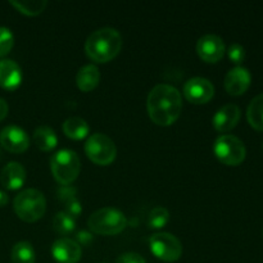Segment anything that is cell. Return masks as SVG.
Wrapping results in <instances>:
<instances>
[{
  "instance_id": "obj_1",
  "label": "cell",
  "mask_w": 263,
  "mask_h": 263,
  "mask_svg": "<svg viewBox=\"0 0 263 263\" xmlns=\"http://www.w3.org/2000/svg\"><path fill=\"white\" fill-rule=\"evenodd\" d=\"M146 108H148L149 117L156 125H172L176 122L181 113V92L172 85H157L149 92Z\"/></svg>"
},
{
  "instance_id": "obj_2",
  "label": "cell",
  "mask_w": 263,
  "mask_h": 263,
  "mask_svg": "<svg viewBox=\"0 0 263 263\" xmlns=\"http://www.w3.org/2000/svg\"><path fill=\"white\" fill-rule=\"evenodd\" d=\"M122 48V37L116 28L103 27L94 31L85 43L86 54L94 62L105 63L118 55Z\"/></svg>"
},
{
  "instance_id": "obj_3",
  "label": "cell",
  "mask_w": 263,
  "mask_h": 263,
  "mask_svg": "<svg viewBox=\"0 0 263 263\" xmlns=\"http://www.w3.org/2000/svg\"><path fill=\"white\" fill-rule=\"evenodd\" d=\"M13 208L18 217L25 222L40 220L46 211V200L37 189H26L18 193L13 202Z\"/></svg>"
},
{
  "instance_id": "obj_4",
  "label": "cell",
  "mask_w": 263,
  "mask_h": 263,
  "mask_svg": "<svg viewBox=\"0 0 263 263\" xmlns=\"http://www.w3.org/2000/svg\"><path fill=\"white\" fill-rule=\"evenodd\" d=\"M90 230L100 235H117L127 226V218L121 211L112 207L100 208L87 220Z\"/></svg>"
},
{
  "instance_id": "obj_5",
  "label": "cell",
  "mask_w": 263,
  "mask_h": 263,
  "mask_svg": "<svg viewBox=\"0 0 263 263\" xmlns=\"http://www.w3.org/2000/svg\"><path fill=\"white\" fill-rule=\"evenodd\" d=\"M50 170L59 184L71 185L80 175L81 161L76 152L71 149H61L51 156Z\"/></svg>"
},
{
  "instance_id": "obj_6",
  "label": "cell",
  "mask_w": 263,
  "mask_h": 263,
  "mask_svg": "<svg viewBox=\"0 0 263 263\" xmlns=\"http://www.w3.org/2000/svg\"><path fill=\"white\" fill-rule=\"evenodd\" d=\"M85 152L90 161L99 166H108L115 161L117 156L116 144L105 134H92L85 144Z\"/></svg>"
},
{
  "instance_id": "obj_7",
  "label": "cell",
  "mask_w": 263,
  "mask_h": 263,
  "mask_svg": "<svg viewBox=\"0 0 263 263\" xmlns=\"http://www.w3.org/2000/svg\"><path fill=\"white\" fill-rule=\"evenodd\" d=\"M216 157L228 166H238L246 159L247 149L243 141L234 135L223 134L218 136L213 145Z\"/></svg>"
},
{
  "instance_id": "obj_8",
  "label": "cell",
  "mask_w": 263,
  "mask_h": 263,
  "mask_svg": "<svg viewBox=\"0 0 263 263\" xmlns=\"http://www.w3.org/2000/svg\"><path fill=\"white\" fill-rule=\"evenodd\" d=\"M151 251L158 259L164 262H175L181 257L182 244L170 233H157L149 239Z\"/></svg>"
},
{
  "instance_id": "obj_9",
  "label": "cell",
  "mask_w": 263,
  "mask_h": 263,
  "mask_svg": "<svg viewBox=\"0 0 263 263\" xmlns=\"http://www.w3.org/2000/svg\"><path fill=\"white\" fill-rule=\"evenodd\" d=\"M184 95L190 103L204 104L215 95V86L204 77H193L184 85Z\"/></svg>"
},
{
  "instance_id": "obj_10",
  "label": "cell",
  "mask_w": 263,
  "mask_h": 263,
  "mask_svg": "<svg viewBox=\"0 0 263 263\" xmlns=\"http://www.w3.org/2000/svg\"><path fill=\"white\" fill-rule=\"evenodd\" d=\"M0 146L10 153H23L30 146V139L20 126L8 125L0 133Z\"/></svg>"
},
{
  "instance_id": "obj_11",
  "label": "cell",
  "mask_w": 263,
  "mask_h": 263,
  "mask_svg": "<svg viewBox=\"0 0 263 263\" xmlns=\"http://www.w3.org/2000/svg\"><path fill=\"white\" fill-rule=\"evenodd\" d=\"M198 55L208 63H216L225 54V43L222 39L213 33L202 36L197 43Z\"/></svg>"
},
{
  "instance_id": "obj_12",
  "label": "cell",
  "mask_w": 263,
  "mask_h": 263,
  "mask_svg": "<svg viewBox=\"0 0 263 263\" xmlns=\"http://www.w3.org/2000/svg\"><path fill=\"white\" fill-rule=\"evenodd\" d=\"M51 254L59 263H77L81 259V246L69 238H59L51 247Z\"/></svg>"
},
{
  "instance_id": "obj_13",
  "label": "cell",
  "mask_w": 263,
  "mask_h": 263,
  "mask_svg": "<svg viewBox=\"0 0 263 263\" xmlns=\"http://www.w3.org/2000/svg\"><path fill=\"white\" fill-rule=\"evenodd\" d=\"M252 76L251 72L241 66H236L231 68L225 76V89L230 95L238 97L244 94L251 86Z\"/></svg>"
},
{
  "instance_id": "obj_14",
  "label": "cell",
  "mask_w": 263,
  "mask_h": 263,
  "mask_svg": "<svg viewBox=\"0 0 263 263\" xmlns=\"http://www.w3.org/2000/svg\"><path fill=\"white\" fill-rule=\"evenodd\" d=\"M240 120V108L236 104H226L213 116V127L220 133H228L238 125Z\"/></svg>"
},
{
  "instance_id": "obj_15",
  "label": "cell",
  "mask_w": 263,
  "mask_h": 263,
  "mask_svg": "<svg viewBox=\"0 0 263 263\" xmlns=\"http://www.w3.org/2000/svg\"><path fill=\"white\" fill-rule=\"evenodd\" d=\"M22 81L21 67L12 59L0 61V86L5 90H15Z\"/></svg>"
},
{
  "instance_id": "obj_16",
  "label": "cell",
  "mask_w": 263,
  "mask_h": 263,
  "mask_svg": "<svg viewBox=\"0 0 263 263\" xmlns=\"http://www.w3.org/2000/svg\"><path fill=\"white\" fill-rule=\"evenodd\" d=\"M26 181V170L18 162H9L5 164L0 174V182L9 190H17L22 187Z\"/></svg>"
},
{
  "instance_id": "obj_17",
  "label": "cell",
  "mask_w": 263,
  "mask_h": 263,
  "mask_svg": "<svg viewBox=\"0 0 263 263\" xmlns=\"http://www.w3.org/2000/svg\"><path fill=\"white\" fill-rule=\"evenodd\" d=\"M100 81V72L94 64H86L77 72L76 84L82 91L87 92L94 90Z\"/></svg>"
},
{
  "instance_id": "obj_18",
  "label": "cell",
  "mask_w": 263,
  "mask_h": 263,
  "mask_svg": "<svg viewBox=\"0 0 263 263\" xmlns=\"http://www.w3.org/2000/svg\"><path fill=\"white\" fill-rule=\"evenodd\" d=\"M33 139L37 148L43 152H50L58 144V138L54 130L49 126H39L33 133Z\"/></svg>"
},
{
  "instance_id": "obj_19",
  "label": "cell",
  "mask_w": 263,
  "mask_h": 263,
  "mask_svg": "<svg viewBox=\"0 0 263 263\" xmlns=\"http://www.w3.org/2000/svg\"><path fill=\"white\" fill-rule=\"evenodd\" d=\"M63 131L66 136L73 140H81L89 134V125L81 117H69L64 121Z\"/></svg>"
},
{
  "instance_id": "obj_20",
  "label": "cell",
  "mask_w": 263,
  "mask_h": 263,
  "mask_svg": "<svg viewBox=\"0 0 263 263\" xmlns=\"http://www.w3.org/2000/svg\"><path fill=\"white\" fill-rule=\"evenodd\" d=\"M247 118L252 127L256 128L257 131H263V92L253 98L249 103Z\"/></svg>"
},
{
  "instance_id": "obj_21",
  "label": "cell",
  "mask_w": 263,
  "mask_h": 263,
  "mask_svg": "<svg viewBox=\"0 0 263 263\" xmlns=\"http://www.w3.org/2000/svg\"><path fill=\"white\" fill-rule=\"evenodd\" d=\"M13 263H35L36 254L32 244L28 241H18L12 248Z\"/></svg>"
},
{
  "instance_id": "obj_22",
  "label": "cell",
  "mask_w": 263,
  "mask_h": 263,
  "mask_svg": "<svg viewBox=\"0 0 263 263\" xmlns=\"http://www.w3.org/2000/svg\"><path fill=\"white\" fill-rule=\"evenodd\" d=\"M10 5L15 8L17 10H20L21 13L26 15H36L40 14L45 7L48 5V2L45 0H26V2H15L12 0Z\"/></svg>"
},
{
  "instance_id": "obj_23",
  "label": "cell",
  "mask_w": 263,
  "mask_h": 263,
  "mask_svg": "<svg viewBox=\"0 0 263 263\" xmlns=\"http://www.w3.org/2000/svg\"><path fill=\"white\" fill-rule=\"evenodd\" d=\"M53 228L61 235H68L76 228V222L72 216L66 212H58L53 218Z\"/></svg>"
},
{
  "instance_id": "obj_24",
  "label": "cell",
  "mask_w": 263,
  "mask_h": 263,
  "mask_svg": "<svg viewBox=\"0 0 263 263\" xmlns=\"http://www.w3.org/2000/svg\"><path fill=\"white\" fill-rule=\"evenodd\" d=\"M170 221V212L167 208L162 207H156L152 210V212L149 213L148 218V225L152 229H162Z\"/></svg>"
},
{
  "instance_id": "obj_25",
  "label": "cell",
  "mask_w": 263,
  "mask_h": 263,
  "mask_svg": "<svg viewBox=\"0 0 263 263\" xmlns=\"http://www.w3.org/2000/svg\"><path fill=\"white\" fill-rule=\"evenodd\" d=\"M13 44H14V37L9 28L0 27V58L7 55L12 50Z\"/></svg>"
},
{
  "instance_id": "obj_26",
  "label": "cell",
  "mask_w": 263,
  "mask_h": 263,
  "mask_svg": "<svg viewBox=\"0 0 263 263\" xmlns=\"http://www.w3.org/2000/svg\"><path fill=\"white\" fill-rule=\"evenodd\" d=\"M229 58L233 63L240 64L246 59V50L240 44H231L229 48Z\"/></svg>"
},
{
  "instance_id": "obj_27",
  "label": "cell",
  "mask_w": 263,
  "mask_h": 263,
  "mask_svg": "<svg viewBox=\"0 0 263 263\" xmlns=\"http://www.w3.org/2000/svg\"><path fill=\"white\" fill-rule=\"evenodd\" d=\"M58 198L61 199V202L63 204L67 203H71L73 200H76V190L74 187H72L71 185H62L61 189L58 190Z\"/></svg>"
},
{
  "instance_id": "obj_28",
  "label": "cell",
  "mask_w": 263,
  "mask_h": 263,
  "mask_svg": "<svg viewBox=\"0 0 263 263\" xmlns=\"http://www.w3.org/2000/svg\"><path fill=\"white\" fill-rule=\"evenodd\" d=\"M116 263H146L144 257H141L139 253L135 252H127V253L121 254L117 258Z\"/></svg>"
},
{
  "instance_id": "obj_29",
  "label": "cell",
  "mask_w": 263,
  "mask_h": 263,
  "mask_svg": "<svg viewBox=\"0 0 263 263\" xmlns=\"http://www.w3.org/2000/svg\"><path fill=\"white\" fill-rule=\"evenodd\" d=\"M94 238H92L91 234L86 230H81L79 234H77V243L80 246H89L90 243H92Z\"/></svg>"
},
{
  "instance_id": "obj_30",
  "label": "cell",
  "mask_w": 263,
  "mask_h": 263,
  "mask_svg": "<svg viewBox=\"0 0 263 263\" xmlns=\"http://www.w3.org/2000/svg\"><path fill=\"white\" fill-rule=\"evenodd\" d=\"M8 110H9V107H8V103L5 102L3 98H0V121L4 120L8 115Z\"/></svg>"
},
{
  "instance_id": "obj_31",
  "label": "cell",
  "mask_w": 263,
  "mask_h": 263,
  "mask_svg": "<svg viewBox=\"0 0 263 263\" xmlns=\"http://www.w3.org/2000/svg\"><path fill=\"white\" fill-rule=\"evenodd\" d=\"M8 200H9V198H8L7 193L0 190V207H4V205L8 203Z\"/></svg>"
},
{
  "instance_id": "obj_32",
  "label": "cell",
  "mask_w": 263,
  "mask_h": 263,
  "mask_svg": "<svg viewBox=\"0 0 263 263\" xmlns=\"http://www.w3.org/2000/svg\"><path fill=\"white\" fill-rule=\"evenodd\" d=\"M0 158H2V146H0Z\"/></svg>"
}]
</instances>
